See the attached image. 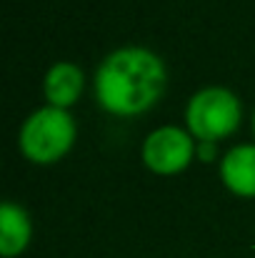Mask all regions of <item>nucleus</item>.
Instances as JSON below:
<instances>
[{
  "instance_id": "1",
  "label": "nucleus",
  "mask_w": 255,
  "mask_h": 258,
  "mask_svg": "<svg viewBox=\"0 0 255 258\" xmlns=\"http://www.w3.org/2000/svg\"><path fill=\"white\" fill-rule=\"evenodd\" d=\"M168 83L165 63L148 48L125 45L113 50L95 71V100L103 110L130 118L150 110Z\"/></svg>"
},
{
  "instance_id": "2",
  "label": "nucleus",
  "mask_w": 255,
  "mask_h": 258,
  "mask_svg": "<svg viewBox=\"0 0 255 258\" xmlns=\"http://www.w3.org/2000/svg\"><path fill=\"white\" fill-rule=\"evenodd\" d=\"M75 136H78L75 118L63 108L45 105L33 115H28V120L20 128L18 143L28 161L48 166L60 161L73 148Z\"/></svg>"
},
{
  "instance_id": "3",
  "label": "nucleus",
  "mask_w": 255,
  "mask_h": 258,
  "mask_svg": "<svg viewBox=\"0 0 255 258\" xmlns=\"http://www.w3.org/2000/svg\"><path fill=\"white\" fill-rule=\"evenodd\" d=\"M243 118L240 98L220 86H208L198 90L185 108V123L193 138L198 141H220L238 131Z\"/></svg>"
},
{
  "instance_id": "4",
  "label": "nucleus",
  "mask_w": 255,
  "mask_h": 258,
  "mask_svg": "<svg viewBox=\"0 0 255 258\" xmlns=\"http://www.w3.org/2000/svg\"><path fill=\"white\" fill-rule=\"evenodd\" d=\"M195 143L190 131H183L178 125H163L153 131L143 143V163L153 173L173 175L185 171L195 156Z\"/></svg>"
},
{
  "instance_id": "5",
  "label": "nucleus",
  "mask_w": 255,
  "mask_h": 258,
  "mask_svg": "<svg viewBox=\"0 0 255 258\" xmlns=\"http://www.w3.org/2000/svg\"><path fill=\"white\" fill-rule=\"evenodd\" d=\"M220 180L230 193L255 198V143H240L223 156Z\"/></svg>"
},
{
  "instance_id": "6",
  "label": "nucleus",
  "mask_w": 255,
  "mask_h": 258,
  "mask_svg": "<svg viewBox=\"0 0 255 258\" xmlns=\"http://www.w3.org/2000/svg\"><path fill=\"white\" fill-rule=\"evenodd\" d=\"M85 78L83 71L70 63V60H60V63H53L50 71L45 73V81H43V93L48 98V103L53 108H63L68 110L83 93Z\"/></svg>"
},
{
  "instance_id": "7",
  "label": "nucleus",
  "mask_w": 255,
  "mask_h": 258,
  "mask_svg": "<svg viewBox=\"0 0 255 258\" xmlns=\"http://www.w3.org/2000/svg\"><path fill=\"white\" fill-rule=\"evenodd\" d=\"M30 236H33V223L25 208L13 201H5L0 206V253L5 258L20 256L28 248Z\"/></svg>"
},
{
  "instance_id": "8",
  "label": "nucleus",
  "mask_w": 255,
  "mask_h": 258,
  "mask_svg": "<svg viewBox=\"0 0 255 258\" xmlns=\"http://www.w3.org/2000/svg\"><path fill=\"white\" fill-rule=\"evenodd\" d=\"M195 156H198L203 163H213V161H215V143H210V141H198Z\"/></svg>"
},
{
  "instance_id": "9",
  "label": "nucleus",
  "mask_w": 255,
  "mask_h": 258,
  "mask_svg": "<svg viewBox=\"0 0 255 258\" xmlns=\"http://www.w3.org/2000/svg\"><path fill=\"white\" fill-rule=\"evenodd\" d=\"M253 133H255V113H253Z\"/></svg>"
}]
</instances>
